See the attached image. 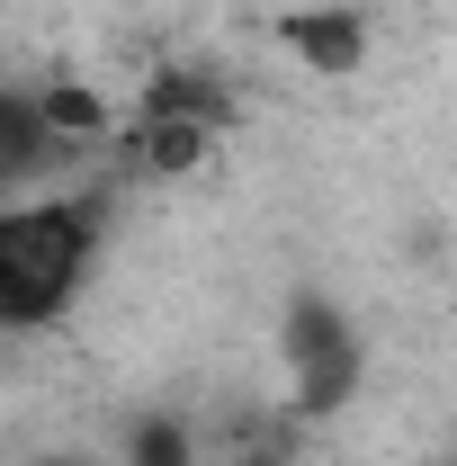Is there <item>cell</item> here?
I'll use <instances>...</instances> for the list:
<instances>
[{
  "label": "cell",
  "mask_w": 457,
  "mask_h": 466,
  "mask_svg": "<svg viewBox=\"0 0 457 466\" xmlns=\"http://www.w3.org/2000/svg\"><path fill=\"white\" fill-rule=\"evenodd\" d=\"M279 36H287V55L305 72H323V81H350L368 63V18L359 9H287Z\"/></svg>",
  "instance_id": "obj_3"
},
{
  "label": "cell",
  "mask_w": 457,
  "mask_h": 466,
  "mask_svg": "<svg viewBox=\"0 0 457 466\" xmlns=\"http://www.w3.org/2000/svg\"><path fill=\"white\" fill-rule=\"evenodd\" d=\"M207 135H216V126H188V116H144V126H135V162H144L153 179H188L198 162H207Z\"/></svg>",
  "instance_id": "obj_7"
},
{
  "label": "cell",
  "mask_w": 457,
  "mask_h": 466,
  "mask_svg": "<svg viewBox=\"0 0 457 466\" xmlns=\"http://www.w3.org/2000/svg\"><path fill=\"white\" fill-rule=\"evenodd\" d=\"M72 153H63L55 135L36 126V108H27V90H0V198H27V179L63 171Z\"/></svg>",
  "instance_id": "obj_5"
},
{
  "label": "cell",
  "mask_w": 457,
  "mask_h": 466,
  "mask_svg": "<svg viewBox=\"0 0 457 466\" xmlns=\"http://www.w3.org/2000/svg\"><path fill=\"white\" fill-rule=\"evenodd\" d=\"M27 108H36V126L55 135L63 153H90V144H108V126H117L108 90H99V81H81V72H55V81H36V90H27Z\"/></svg>",
  "instance_id": "obj_4"
},
{
  "label": "cell",
  "mask_w": 457,
  "mask_h": 466,
  "mask_svg": "<svg viewBox=\"0 0 457 466\" xmlns=\"http://www.w3.org/2000/svg\"><path fill=\"white\" fill-rule=\"evenodd\" d=\"M144 116H188V126H225L233 99L216 72H198V63H162L153 81H144Z\"/></svg>",
  "instance_id": "obj_6"
},
{
  "label": "cell",
  "mask_w": 457,
  "mask_h": 466,
  "mask_svg": "<svg viewBox=\"0 0 457 466\" xmlns=\"http://www.w3.org/2000/svg\"><path fill=\"white\" fill-rule=\"evenodd\" d=\"M99 242V198H0V332L55 323Z\"/></svg>",
  "instance_id": "obj_1"
},
{
  "label": "cell",
  "mask_w": 457,
  "mask_h": 466,
  "mask_svg": "<svg viewBox=\"0 0 457 466\" xmlns=\"http://www.w3.org/2000/svg\"><path fill=\"white\" fill-rule=\"evenodd\" d=\"M36 466H81V458H36Z\"/></svg>",
  "instance_id": "obj_9"
},
{
  "label": "cell",
  "mask_w": 457,
  "mask_h": 466,
  "mask_svg": "<svg viewBox=\"0 0 457 466\" xmlns=\"http://www.w3.org/2000/svg\"><path fill=\"white\" fill-rule=\"evenodd\" d=\"M279 350H287V377H296V412H314V421H332L368 377V341L350 332V314L332 296H296Z\"/></svg>",
  "instance_id": "obj_2"
},
{
  "label": "cell",
  "mask_w": 457,
  "mask_h": 466,
  "mask_svg": "<svg viewBox=\"0 0 457 466\" xmlns=\"http://www.w3.org/2000/svg\"><path fill=\"white\" fill-rule=\"evenodd\" d=\"M126 466H198V431L179 412H144L126 431Z\"/></svg>",
  "instance_id": "obj_8"
}]
</instances>
